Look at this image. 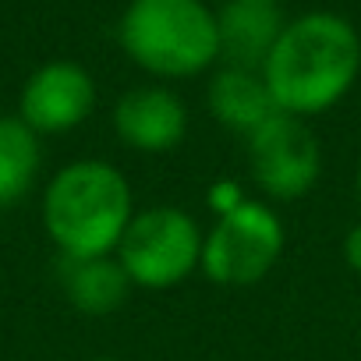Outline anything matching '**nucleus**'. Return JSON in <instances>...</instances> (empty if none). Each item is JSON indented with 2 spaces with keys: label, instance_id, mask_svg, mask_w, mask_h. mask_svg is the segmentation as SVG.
Returning <instances> with one entry per match:
<instances>
[{
  "label": "nucleus",
  "instance_id": "7",
  "mask_svg": "<svg viewBox=\"0 0 361 361\" xmlns=\"http://www.w3.org/2000/svg\"><path fill=\"white\" fill-rule=\"evenodd\" d=\"M96 110V82L78 61H50L36 68L18 96V117L36 135H64Z\"/></svg>",
  "mask_w": 361,
  "mask_h": 361
},
{
  "label": "nucleus",
  "instance_id": "2",
  "mask_svg": "<svg viewBox=\"0 0 361 361\" xmlns=\"http://www.w3.org/2000/svg\"><path fill=\"white\" fill-rule=\"evenodd\" d=\"M131 216V185L106 159H75L61 166L43 192V227L64 259L114 255Z\"/></svg>",
  "mask_w": 361,
  "mask_h": 361
},
{
  "label": "nucleus",
  "instance_id": "11",
  "mask_svg": "<svg viewBox=\"0 0 361 361\" xmlns=\"http://www.w3.org/2000/svg\"><path fill=\"white\" fill-rule=\"evenodd\" d=\"M61 287L71 308L82 315H114L124 308L128 294L135 290L117 255H96V259H64L61 266Z\"/></svg>",
  "mask_w": 361,
  "mask_h": 361
},
{
  "label": "nucleus",
  "instance_id": "9",
  "mask_svg": "<svg viewBox=\"0 0 361 361\" xmlns=\"http://www.w3.org/2000/svg\"><path fill=\"white\" fill-rule=\"evenodd\" d=\"M220 25V57L234 68L262 71L273 43L283 32V11L280 4H262V0H227L216 11Z\"/></svg>",
  "mask_w": 361,
  "mask_h": 361
},
{
  "label": "nucleus",
  "instance_id": "16",
  "mask_svg": "<svg viewBox=\"0 0 361 361\" xmlns=\"http://www.w3.org/2000/svg\"><path fill=\"white\" fill-rule=\"evenodd\" d=\"M262 4H283V0H262Z\"/></svg>",
  "mask_w": 361,
  "mask_h": 361
},
{
  "label": "nucleus",
  "instance_id": "4",
  "mask_svg": "<svg viewBox=\"0 0 361 361\" xmlns=\"http://www.w3.org/2000/svg\"><path fill=\"white\" fill-rule=\"evenodd\" d=\"M202 231L177 206H152L131 216L117 262L124 266L131 287L142 290H170L180 287L195 269H202Z\"/></svg>",
  "mask_w": 361,
  "mask_h": 361
},
{
  "label": "nucleus",
  "instance_id": "8",
  "mask_svg": "<svg viewBox=\"0 0 361 361\" xmlns=\"http://www.w3.org/2000/svg\"><path fill=\"white\" fill-rule=\"evenodd\" d=\"M114 131L121 145L159 156L185 142L188 106L166 85H138L114 103Z\"/></svg>",
  "mask_w": 361,
  "mask_h": 361
},
{
  "label": "nucleus",
  "instance_id": "5",
  "mask_svg": "<svg viewBox=\"0 0 361 361\" xmlns=\"http://www.w3.org/2000/svg\"><path fill=\"white\" fill-rule=\"evenodd\" d=\"M283 255V224L273 206L238 199L202 241V273L220 287H255Z\"/></svg>",
  "mask_w": 361,
  "mask_h": 361
},
{
  "label": "nucleus",
  "instance_id": "3",
  "mask_svg": "<svg viewBox=\"0 0 361 361\" xmlns=\"http://www.w3.org/2000/svg\"><path fill=\"white\" fill-rule=\"evenodd\" d=\"M117 43L156 78H195L220 61L216 11L202 0H131L117 22Z\"/></svg>",
  "mask_w": 361,
  "mask_h": 361
},
{
  "label": "nucleus",
  "instance_id": "10",
  "mask_svg": "<svg viewBox=\"0 0 361 361\" xmlns=\"http://www.w3.org/2000/svg\"><path fill=\"white\" fill-rule=\"evenodd\" d=\"M206 106H209L213 121H220L224 128H231V131H238L245 138L252 131H259L276 114V103H273V96L266 89L262 71L234 68V64H224L209 78Z\"/></svg>",
  "mask_w": 361,
  "mask_h": 361
},
{
  "label": "nucleus",
  "instance_id": "1",
  "mask_svg": "<svg viewBox=\"0 0 361 361\" xmlns=\"http://www.w3.org/2000/svg\"><path fill=\"white\" fill-rule=\"evenodd\" d=\"M361 75V36L333 11H308L283 25L262 78L280 114L301 121L333 110Z\"/></svg>",
  "mask_w": 361,
  "mask_h": 361
},
{
  "label": "nucleus",
  "instance_id": "14",
  "mask_svg": "<svg viewBox=\"0 0 361 361\" xmlns=\"http://www.w3.org/2000/svg\"><path fill=\"white\" fill-rule=\"evenodd\" d=\"M357 202H361V159H357Z\"/></svg>",
  "mask_w": 361,
  "mask_h": 361
},
{
  "label": "nucleus",
  "instance_id": "6",
  "mask_svg": "<svg viewBox=\"0 0 361 361\" xmlns=\"http://www.w3.org/2000/svg\"><path fill=\"white\" fill-rule=\"evenodd\" d=\"M248 166L266 199L294 202L315 188L322 149L301 117L276 110L259 131L248 135Z\"/></svg>",
  "mask_w": 361,
  "mask_h": 361
},
{
  "label": "nucleus",
  "instance_id": "13",
  "mask_svg": "<svg viewBox=\"0 0 361 361\" xmlns=\"http://www.w3.org/2000/svg\"><path fill=\"white\" fill-rule=\"evenodd\" d=\"M343 262L361 273V224H354L347 234H343Z\"/></svg>",
  "mask_w": 361,
  "mask_h": 361
},
{
  "label": "nucleus",
  "instance_id": "12",
  "mask_svg": "<svg viewBox=\"0 0 361 361\" xmlns=\"http://www.w3.org/2000/svg\"><path fill=\"white\" fill-rule=\"evenodd\" d=\"M39 135L18 114H0V209H15L18 202H25L39 177Z\"/></svg>",
  "mask_w": 361,
  "mask_h": 361
},
{
  "label": "nucleus",
  "instance_id": "15",
  "mask_svg": "<svg viewBox=\"0 0 361 361\" xmlns=\"http://www.w3.org/2000/svg\"><path fill=\"white\" fill-rule=\"evenodd\" d=\"M92 361H121V357H92Z\"/></svg>",
  "mask_w": 361,
  "mask_h": 361
}]
</instances>
